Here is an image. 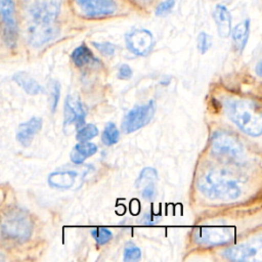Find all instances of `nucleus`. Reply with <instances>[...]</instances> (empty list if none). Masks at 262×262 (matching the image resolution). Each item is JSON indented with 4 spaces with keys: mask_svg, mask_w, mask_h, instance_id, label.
<instances>
[{
    "mask_svg": "<svg viewBox=\"0 0 262 262\" xmlns=\"http://www.w3.org/2000/svg\"><path fill=\"white\" fill-rule=\"evenodd\" d=\"M199 188L211 200L232 201L241 195L242 187L238 178L226 169H211L199 180Z\"/></svg>",
    "mask_w": 262,
    "mask_h": 262,
    "instance_id": "nucleus-1",
    "label": "nucleus"
},
{
    "mask_svg": "<svg viewBox=\"0 0 262 262\" xmlns=\"http://www.w3.org/2000/svg\"><path fill=\"white\" fill-rule=\"evenodd\" d=\"M225 110L230 120L245 133L260 136L262 133V115L260 107L248 99H228Z\"/></svg>",
    "mask_w": 262,
    "mask_h": 262,
    "instance_id": "nucleus-2",
    "label": "nucleus"
},
{
    "mask_svg": "<svg viewBox=\"0 0 262 262\" xmlns=\"http://www.w3.org/2000/svg\"><path fill=\"white\" fill-rule=\"evenodd\" d=\"M33 232V222L27 211L19 207L7 209L0 217V238L5 242L24 243Z\"/></svg>",
    "mask_w": 262,
    "mask_h": 262,
    "instance_id": "nucleus-3",
    "label": "nucleus"
},
{
    "mask_svg": "<svg viewBox=\"0 0 262 262\" xmlns=\"http://www.w3.org/2000/svg\"><path fill=\"white\" fill-rule=\"evenodd\" d=\"M16 3L19 18H25L26 27L57 23L60 0H16Z\"/></svg>",
    "mask_w": 262,
    "mask_h": 262,
    "instance_id": "nucleus-4",
    "label": "nucleus"
},
{
    "mask_svg": "<svg viewBox=\"0 0 262 262\" xmlns=\"http://www.w3.org/2000/svg\"><path fill=\"white\" fill-rule=\"evenodd\" d=\"M16 0H0V38L8 49H14L19 37Z\"/></svg>",
    "mask_w": 262,
    "mask_h": 262,
    "instance_id": "nucleus-5",
    "label": "nucleus"
},
{
    "mask_svg": "<svg viewBox=\"0 0 262 262\" xmlns=\"http://www.w3.org/2000/svg\"><path fill=\"white\" fill-rule=\"evenodd\" d=\"M233 238V229L224 225H211L196 228L194 239L200 245L220 246L229 243Z\"/></svg>",
    "mask_w": 262,
    "mask_h": 262,
    "instance_id": "nucleus-6",
    "label": "nucleus"
},
{
    "mask_svg": "<svg viewBox=\"0 0 262 262\" xmlns=\"http://www.w3.org/2000/svg\"><path fill=\"white\" fill-rule=\"evenodd\" d=\"M156 111V104L152 100L145 104L137 105L129 111L124 117L122 123V129L125 133L134 132L146 124L152 119Z\"/></svg>",
    "mask_w": 262,
    "mask_h": 262,
    "instance_id": "nucleus-7",
    "label": "nucleus"
},
{
    "mask_svg": "<svg viewBox=\"0 0 262 262\" xmlns=\"http://www.w3.org/2000/svg\"><path fill=\"white\" fill-rule=\"evenodd\" d=\"M212 151L218 156L236 159L243 154V145L238 139L226 131H218L212 136Z\"/></svg>",
    "mask_w": 262,
    "mask_h": 262,
    "instance_id": "nucleus-8",
    "label": "nucleus"
},
{
    "mask_svg": "<svg viewBox=\"0 0 262 262\" xmlns=\"http://www.w3.org/2000/svg\"><path fill=\"white\" fill-rule=\"evenodd\" d=\"M223 256L232 261H261L262 243L257 237L250 242L229 247L223 251Z\"/></svg>",
    "mask_w": 262,
    "mask_h": 262,
    "instance_id": "nucleus-9",
    "label": "nucleus"
},
{
    "mask_svg": "<svg viewBox=\"0 0 262 262\" xmlns=\"http://www.w3.org/2000/svg\"><path fill=\"white\" fill-rule=\"evenodd\" d=\"M83 14L90 18L110 16L115 13V0H75Z\"/></svg>",
    "mask_w": 262,
    "mask_h": 262,
    "instance_id": "nucleus-10",
    "label": "nucleus"
},
{
    "mask_svg": "<svg viewBox=\"0 0 262 262\" xmlns=\"http://www.w3.org/2000/svg\"><path fill=\"white\" fill-rule=\"evenodd\" d=\"M128 49L136 55H146L154 46L151 33L144 29H135L126 35Z\"/></svg>",
    "mask_w": 262,
    "mask_h": 262,
    "instance_id": "nucleus-11",
    "label": "nucleus"
},
{
    "mask_svg": "<svg viewBox=\"0 0 262 262\" xmlns=\"http://www.w3.org/2000/svg\"><path fill=\"white\" fill-rule=\"evenodd\" d=\"M85 115L82 103L77 98L68 95L64 101V127L74 126L79 129L85 123Z\"/></svg>",
    "mask_w": 262,
    "mask_h": 262,
    "instance_id": "nucleus-12",
    "label": "nucleus"
},
{
    "mask_svg": "<svg viewBox=\"0 0 262 262\" xmlns=\"http://www.w3.org/2000/svg\"><path fill=\"white\" fill-rule=\"evenodd\" d=\"M42 120L38 117H33L29 121L20 123L16 131V140L24 146L31 145L34 136L41 130Z\"/></svg>",
    "mask_w": 262,
    "mask_h": 262,
    "instance_id": "nucleus-13",
    "label": "nucleus"
},
{
    "mask_svg": "<svg viewBox=\"0 0 262 262\" xmlns=\"http://www.w3.org/2000/svg\"><path fill=\"white\" fill-rule=\"evenodd\" d=\"M79 173L76 170H58L49 174L48 183L55 188L68 189L75 185Z\"/></svg>",
    "mask_w": 262,
    "mask_h": 262,
    "instance_id": "nucleus-14",
    "label": "nucleus"
},
{
    "mask_svg": "<svg viewBox=\"0 0 262 262\" xmlns=\"http://www.w3.org/2000/svg\"><path fill=\"white\" fill-rule=\"evenodd\" d=\"M213 17L217 26L219 36L227 38L231 32V16L227 7L223 4H217L214 8Z\"/></svg>",
    "mask_w": 262,
    "mask_h": 262,
    "instance_id": "nucleus-15",
    "label": "nucleus"
},
{
    "mask_svg": "<svg viewBox=\"0 0 262 262\" xmlns=\"http://www.w3.org/2000/svg\"><path fill=\"white\" fill-rule=\"evenodd\" d=\"M12 80L21 87L26 93L30 95H37L43 93V87L28 73L17 72L12 76Z\"/></svg>",
    "mask_w": 262,
    "mask_h": 262,
    "instance_id": "nucleus-16",
    "label": "nucleus"
},
{
    "mask_svg": "<svg viewBox=\"0 0 262 262\" xmlns=\"http://www.w3.org/2000/svg\"><path fill=\"white\" fill-rule=\"evenodd\" d=\"M249 32H250V20L245 19L238 25L234 27L232 30L231 36H232V43L233 47L235 48L236 51H243L249 37Z\"/></svg>",
    "mask_w": 262,
    "mask_h": 262,
    "instance_id": "nucleus-17",
    "label": "nucleus"
},
{
    "mask_svg": "<svg viewBox=\"0 0 262 262\" xmlns=\"http://www.w3.org/2000/svg\"><path fill=\"white\" fill-rule=\"evenodd\" d=\"M97 151V147L94 143L87 141H80L76 144L71 151V161L74 164H82L87 158L93 156Z\"/></svg>",
    "mask_w": 262,
    "mask_h": 262,
    "instance_id": "nucleus-18",
    "label": "nucleus"
},
{
    "mask_svg": "<svg viewBox=\"0 0 262 262\" xmlns=\"http://www.w3.org/2000/svg\"><path fill=\"white\" fill-rule=\"evenodd\" d=\"M72 59L77 67H83L92 60H95L91 50L86 45L78 46L72 52Z\"/></svg>",
    "mask_w": 262,
    "mask_h": 262,
    "instance_id": "nucleus-19",
    "label": "nucleus"
},
{
    "mask_svg": "<svg viewBox=\"0 0 262 262\" xmlns=\"http://www.w3.org/2000/svg\"><path fill=\"white\" fill-rule=\"evenodd\" d=\"M101 140L105 145H113L118 142L119 131L114 123L110 122L106 124V126L104 127V130L102 132Z\"/></svg>",
    "mask_w": 262,
    "mask_h": 262,
    "instance_id": "nucleus-20",
    "label": "nucleus"
},
{
    "mask_svg": "<svg viewBox=\"0 0 262 262\" xmlns=\"http://www.w3.org/2000/svg\"><path fill=\"white\" fill-rule=\"evenodd\" d=\"M98 134V129L94 124H87L83 125L79 128L76 139L79 141H88L91 138L95 137Z\"/></svg>",
    "mask_w": 262,
    "mask_h": 262,
    "instance_id": "nucleus-21",
    "label": "nucleus"
},
{
    "mask_svg": "<svg viewBox=\"0 0 262 262\" xmlns=\"http://www.w3.org/2000/svg\"><path fill=\"white\" fill-rule=\"evenodd\" d=\"M59 96H60V84L55 80H51L49 83V105L52 113H54L57 106Z\"/></svg>",
    "mask_w": 262,
    "mask_h": 262,
    "instance_id": "nucleus-22",
    "label": "nucleus"
},
{
    "mask_svg": "<svg viewBox=\"0 0 262 262\" xmlns=\"http://www.w3.org/2000/svg\"><path fill=\"white\" fill-rule=\"evenodd\" d=\"M91 234L94 237V239L96 241V243L98 245H104L106 244L113 236L112 232L104 228V227H98V228H93L91 230Z\"/></svg>",
    "mask_w": 262,
    "mask_h": 262,
    "instance_id": "nucleus-23",
    "label": "nucleus"
},
{
    "mask_svg": "<svg viewBox=\"0 0 262 262\" xmlns=\"http://www.w3.org/2000/svg\"><path fill=\"white\" fill-rule=\"evenodd\" d=\"M141 258V251L138 247L133 244H128L124 249V260L128 261H138Z\"/></svg>",
    "mask_w": 262,
    "mask_h": 262,
    "instance_id": "nucleus-24",
    "label": "nucleus"
},
{
    "mask_svg": "<svg viewBox=\"0 0 262 262\" xmlns=\"http://www.w3.org/2000/svg\"><path fill=\"white\" fill-rule=\"evenodd\" d=\"M155 179H157V171L152 168H144L140 172V174L138 176V179L136 180V185L140 186L144 182L151 181V180H155Z\"/></svg>",
    "mask_w": 262,
    "mask_h": 262,
    "instance_id": "nucleus-25",
    "label": "nucleus"
},
{
    "mask_svg": "<svg viewBox=\"0 0 262 262\" xmlns=\"http://www.w3.org/2000/svg\"><path fill=\"white\" fill-rule=\"evenodd\" d=\"M174 4H175V0H165V1L161 2L156 8V11H155L156 15H158V16L167 15L173 9Z\"/></svg>",
    "mask_w": 262,
    "mask_h": 262,
    "instance_id": "nucleus-26",
    "label": "nucleus"
},
{
    "mask_svg": "<svg viewBox=\"0 0 262 262\" xmlns=\"http://www.w3.org/2000/svg\"><path fill=\"white\" fill-rule=\"evenodd\" d=\"M196 44H198V48H199L200 52L204 54L211 47V38H210V36L208 34L204 33V32L200 33L199 36H198Z\"/></svg>",
    "mask_w": 262,
    "mask_h": 262,
    "instance_id": "nucleus-27",
    "label": "nucleus"
},
{
    "mask_svg": "<svg viewBox=\"0 0 262 262\" xmlns=\"http://www.w3.org/2000/svg\"><path fill=\"white\" fill-rule=\"evenodd\" d=\"M93 46L98 50L100 51L103 55H106V56H111L115 53V50H116V47L114 44L110 43V42H93L92 43Z\"/></svg>",
    "mask_w": 262,
    "mask_h": 262,
    "instance_id": "nucleus-28",
    "label": "nucleus"
},
{
    "mask_svg": "<svg viewBox=\"0 0 262 262\" xmlns=\"http://www.w3.org/2000/svg\"><path fill=\"white\" fill-rule=\"evenodd\" d=\"M132 70L128 64H122L118 70V78L122 80H126L131 78Z\"/></svg>",
    "mask_w": 262,
    "mask_h": 262,
    "instance_id": "nucleus-29",
    "label": "nucleus"
},
{
    "mask_svg": "<svg viewBox=\"0 0 262 262\" xmlns=\"http://www.w3.org/2000/svg\"><path fill=\"white\" fill-rule=\"evenodd\" d=\"M155 192H156L155 186H154V184L150 183V184H147L144 187V189L142 191V196L145 198V199H150V198H152L155 195Z\"/></svg>",
    "mask_w": 262,
    "mask_h": 262,
    "instance_id": "nucleus-30",
    "label": "nucleus"
},
{
    "mask_svg": "<svg viewBox=\"0 0 262 262\" xmlns=\"http://www.w3.org/2000/svg\"><path fill=\"white\" fill-rule=\"evenodd\" d=\"M256 72H257L258 76H261V74H262V72H261V62H259V63L257 64V67H256Z\"/></svg>",
    "mask_w": 262,
    "mask_h": 262,
    "instance_id": "nucleus-31",
    "label": "nucleus"
}]
</instances>
